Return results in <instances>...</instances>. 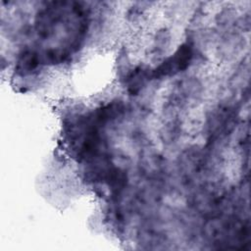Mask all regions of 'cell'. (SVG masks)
Masks as SVG:
<instances>
[{
	"instance_id": "obj_3",
	"label": "cell",
	"mask_w": 251,
	"mask_h": 251,
	"mask_svg": "<svg viewBox=\"0 0 251 251\" xmlns=\"http://www.w3.org/2000/svg\"><path fill=\"white\" fill-rule=\"evenodd\" d=\"M151 77V75L148 71H145L141 68L134 70L128 76V90L133 94L137 93L140 89V86L144 84V82Z\"/></svg>"
},
{
	"instance_id": "obj_1",
	"label": "cell",
	"mask_w": 251,
	"mask_h": 251,
	"mask_svg": "<svg viewBox=\"0 0 251 251\" xmlns=\"http://www.w3.org/2000/svg\"><path fill=\"white\" fill-rule=\"evenodd\" d=\"M193 56L192 46L188 43L182 44L176 53L165 60L160 66L150 72L151 77L160 78L185 70L190 64Z\"/></svg>"
},
{
	"instance_id": "obj_2",
	"label": "cell",
	"mask_w": 251,
	"mask_h": 251,
	"mask_svg": "<svg viewBox=\"0 0 251 251\" xmlns=\"http://www.w3.org/2000/svg\"><path fill=\"white\" fill-rule=\"evenodd\" d=\"M40 62L39 55L33 51L25 50L23 52V54L20 56L18 65H17V71L21 75H26L31 73V71L35 70Z\"/></svg>"
}]
</instances>
